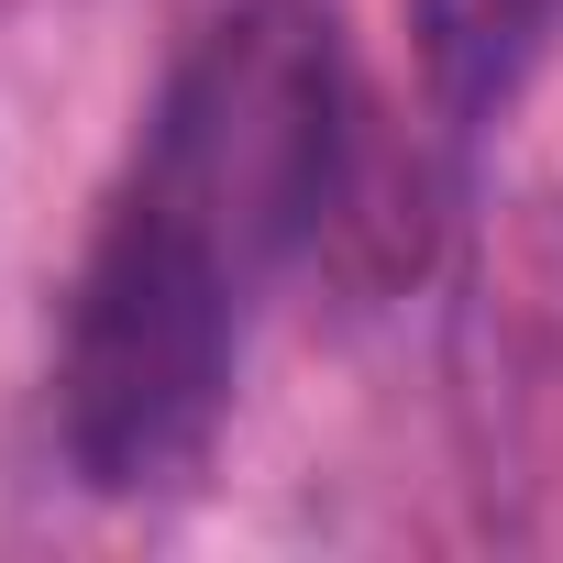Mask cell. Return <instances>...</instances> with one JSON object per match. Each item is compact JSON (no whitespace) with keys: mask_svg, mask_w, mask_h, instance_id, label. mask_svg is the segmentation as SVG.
<instances>
[{"mask_svg":"<svg viewBox=\"0 0 563 563\" xmlns=\"http://www.w3.org/2000/svg\"><path fill=\"white\" fill-rule=\"evenodd\" d=\"M343 144L354 78L310 0H243L188 45L133 144V177L100 210L56 354L67 464L100 497L177 486L210 453L254 299L321 232Z\"/></svg>","mask_w":563,"mask_h":563,"instance_id":"cell-1","label":"cell"},{"mask_svg":"<svg viewBox=\"0 0 563 563\" xmlns=\"http://www.w3.org/2000/svg\"><path fill=\"white\" fill-rule=\"evenodd\" d=\"M563 0H409V34H420V78L442 100L453 133H486L519 78L541 67V34H552Z\"/></svg>","mask_w":563,"mask_h":563,"instance_id":"cell-2","label":"cell"}]
</instances>
